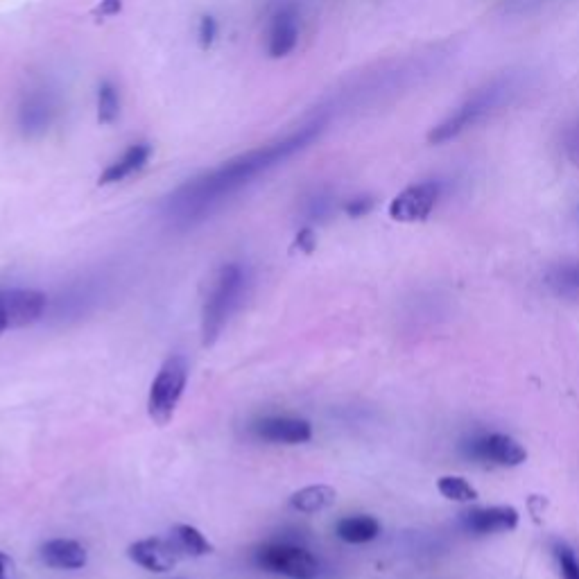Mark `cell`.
Masks as SVG:
<instances>
[{
	"mask_svg": "<svg viewBox=\"0 0 579 579\" xmlns=\"http://www.w3.org/2000/svg\"><path fill=\"white\" fill-rule=\"evenodd\" d=\"M322 129V120H315V123L301 127L299 132L292 136L283 138V141L247 152L243 157L227 161L224 166L206 172L204 177L188 181L175 195L168 197V218L184 224L202 220L215 206H220L224 200H229L231 195L240 193L245 186L252 184L256 177H261L265 170L279 166L281 161L290 159L292 154L306 150L308 145L322 134Z\"/></svg>",
	"mask_w": 579,
	"mask_h": 579,
	"instance_id": "1",
	"label": "cell"
},
{
	"mask_svg": "<svg viewBox=\"0 0 579 579\" xmlns=\"http://www.w3.org/2000/svg\"><path fill=\"white\" fill-rule=\"evenodd\" d=\"M516 93V82L512 77H498V80L489 82L482 89L473 91L460 107H457L451 116H446L442 123L435 125L428 134V143L432 145H444L453 141L466 129L485 123L500 111V107L509 105L512 95Z\"/></svg>",
	"mask_w": 579,
	"mask_h": 579,
	"instance_id": "2",
	"label": "cell"
},
{
	"mask_svg": "<svg viewBox=\"0 0 579 579\" xmlns=\"http://www.w3.org/2000/svg\"><path fill=\"white\" fill-rule=\"evenodd\" d=\"M245 285V272L238 263H229L220 267V272L215 274L213 285L206 295L204 308H202V340L204 347L218 340L224 324H227L233 308L238 306V297L243 292Z\"/></svg>",
	"mask_w": 579,
	"mask_h": 579,
	"instance_id": "3",
	"label": "cell"
},
{
	"mask_svg": "<svg viewBox=\"0 0 579 579\" xmlns=\"http://www.w3.org/2000/svg\"><path fill=\"white\" fill-rule=\"evenodd\" d=\"M188 383V360L184 356H170L163 362L157 378L152 380L148 412L157 426H166L175 417L177 405Z\"/></svg>",
	"mask_w": 579,
	"mask_h": 579,
	"instance_id": "4",
	"label": "cell"
},
{
	"mask_svg": "<svg viewBox=\"0 0 579 579\" xmlns=\"http://www.w3.org/2000/svg\"><path fill=\"white\" fill-rule=\"evenodd\" d=\"M254 561L267 573L290 579H315L319 575V561L306 548L290 541H276L258 548Z\"/></svg>",
	"mask_w": 579,
	"mask_h": 579,
	"instance_id": "5",
	"label": "cell"
},
{
	"mask_svg": "<svg viewBox=\"0 0 579 579\" xmlns=\"http://www.w3.org/2000/svg\"><path fill=\"white\" fill-rule=\"evenodd\" d=\"M442 195V184L439 181H421V184L408 186L392 200L390 218L396 222H423L435 209Z\"/></svg>",
	"mask_w": 579,
	"mask_h": 579,
	"instance_id": "6",
	"label": "cell"
},
{
	"mask_svg": "<svg viewBox=\"0 0 579 579\" xmlns=\"http://www.w3.org/2000/svg\"><path fill=\"white\" fill-rule=\"evenodd\" d=\"M57 102L48 89H32L23 95L16 109V125L28 138H37L48 132L55 123Z\"/></svg>",
	"mask_w": 579,
	"mask_h": 579,
	"instance_id": "7",
	"label": "cell"
},
{
	"mask_svg": "<svg viewBox=\"0 0 579 579\" xmlns=\"http://www.w3.org/2000/svg\"><path fill=\"white\" fill-rule=\"evenodd\" d=\"M48 306V297L39 290H0V319L10 328L34 324Z\"/></svg>",
	"mask_w": 579,
	"mask_h": 579,
	"instance_id": "8",
	"label": "cell"
},
{
	"mask_svg": "<svg viewBox=\"0 0 579 579\" xmlns=\"http://www.w3.org/2000/svg\"><path fill=\"white\" fill-rule=\"evenodd\" d=\"M301 34L299 12L295 5H281L270 16L267 25V55L272 59H283L290 53H295Z\"/></svg>",
	"mask_w": 579,
	"mask_h": 579,
	"instance_id": "9",
	"label": "cell"
},
{
	"mask_svg": "<svg viewBox=\"0 0 579 579\" xmlns=\"http://www.w3.org/2000/svg\"><path fill=\"white\" fill-rule=\"evenodd\" d=\"M471 455L480 462H491L498 466H518L527 460V451L516 442V439L500 435H485L480 439H475L471 444Z\"/></svg>",
	"mask_w": 579,
	"mask_h": 579,
	"instance_id": "10",
	"label": "cell"
},
{
	"mask_svg": "<svg viewBox=\"0 0 579 579\" xmlns=\"http://www.w3.org/2000/svg\"><path fill=\"white\" fill-rule=\"evenodd\" d=\"M129 559L134 561L145 570H152V573H168V570L175 568L179 564V552L172 546L170 539H143L136 541L127 550Z\"/></svg>",
	"mask_w": 579,
	"mask_h": 579,
	"instance_id": "11",
	"label": "cell"
},
{
	"mask_svg": "<svg viewBox=\"0 0 579 579\" xmlns=\"http://www.w3.org/2000/svg\"><path fill=\"white\" fill-rule=\"evenodd\" d=\"M254 435L272 444H304L313 437V426L306 419L267 417L256 423Z\"/></svg>",
	"mask_w": 579,
	"mask_h": 579,
	"instance_id": "12",
	"label": "cell"
},
{
	"mask_svg": "<svg viewBox=\"0 0 579 579\" xmlns=\"http://www.w3.org/2000/svg\"><path fill=\"white\" fill-rule=\"evenodd\" d=\"M152 157V145L150 143H134L123 152V157L116 159L114 163H109L105 172L100 175V186H111V184H120V181L129 179L136 172H141Z\"/></svg>",
	"mask_w": 579,
	"mask_h": 579,
	"instance_id": "13",
	"label": "cell"
},
{
	"mask_svg": "<svg viewBox=\"0 0 579 579\" xmlns=\"http://www.w3.org/2000/svg\"><path fill=\"white\" fill-rule=\"evenodd\" d=\"M43 564L59 570H77L86 566V550L73 539H53L41 546Z\"/></svg>",
	"mask_w": 579,
	"mask_h": 579,
	"instance_id": "14",
	"label": "cell"
},
{
	"mask_svg": "<svg viewBox=\"0 0 579 579\" xmlns=\"http://www.w3.org/2000/svg\"><path fill=\"white\" fill-rule=\"evenodd\" d=\"M518 525V512L514 507H487L466 514V527L475 534L509 532Z\"/></svg>",
	"mask_w": 579,
	"mask_h": 579,
	"instance_id": "15",
	"label": "cell"
},
{
	"mask_svg": "<svg viewBox=\"0 0 579 579\" xmlns=\"http://www.w3.org/2000/svg\"><path fill=\"white\" fill-rule=\"evenodd\" d=\"M168 539L179 552V557H206L213 552L211 543L193 525H175Z\"/></svg>",
	"mask_w": 579,
	"mask_h": 579,
	"instance_id": "16",
	"label": "cell"
},
{
	"mask_svg": "<svg viewBox=\"0 0 579 579\" xmlns=\"http://www.w3.org/2000/svg\"><path fill=\"white\" fill-rule=\"evenodd\" d=\"M335 498H337V491L333 487L313 485V487L299 489L297 494L290 498V505L301 514H317L335 505Z\"/></svg>",
	"mask_w": 579,
	"mask_h": 579,
	"instance_id": "17",
	"label": "cell"
},
{
	"mask_svg": "<svg viewBox=\"0 0 579 579\" xmlns=\"http://www.w3.org/2000/svg\"><path fill=\"white\" fill-rule=\"evenodd\" d=\"M380 534V523L374 516H347L337 523V537L347 543H369Z\"/></svg>",
	"mask_w": 579,
	"mask_h": 579,
	"instance_id": "18",
	"label": "cell"
},
{
	"mask_svg": "<svg viewBox=\"0 0 579 579\" xmlns=\"http://www.w3.org/2000/svg\"><path fill=\"white\" fill-rule=\"evenodd\" d=\"M95 109H98V123L100 125H116L120 118V91L114 82L102 80L98 86V98H95Z\"/></svg>",
	"mask_w": 579,
	"mask_h": 579,
	"instance_id": "19",
	"label": "cell"
},
{
	"mask_svg": "<svg viewBox=\"0 0 579 579\" xmlns=\"http://www.w3.org/2000/svg\"><path fill=\"white\" fill-rule=\"evenodd\" d=\"M437 489L444 498L455 500V503H473V500H478V491L460 475H444V478H439Z\"/></svg>",
	"mask_w": 579,
	"mask_h": 579,
	"instance_id": "20",
	"label": "cell"
},
{
	"mask_svg": "<svg viewBox=\"0 0 579 579\" xmlns=\"http://www.w3.org/2000/svg\"><path fill=\"white\" fill-rule=\"evenodd\" d=\"M550 285L559 295L579 297V263L557 267V270L550 274Z\"/></svg>",
	"mask_w": 579,
	"mask_h": 579,
	"instance_id": "21",
	"label": "cell"
},
{
	"mask_svg": "<svg viewBox=\"0 0 579 579\" xmlns=\"http://www.w3.org/2000/svg\"><path fill=\"white\" fill-rule=\"evenodd\" d=\"M555 555L559 561L561 579H579V559L573 548H568L566 543H555Z\"/></svg>",
	"mask_w": 579,
	"mask_h": 579,
	"instance_id": "22",
	"label": "cell"
},
{
	"mask_svg": "<svg viewBox=\"0 0 579 579\" xmlns=\"http://www.w3.org/2000/svg\"><path fill=\"white\" fill-rule=\"evenodd\" d=\"M218 32H220L218 19H215V16H211V14H204L200 19V25H197V41H200V46L204 50H209V48H213L215 39H218Z\"/></svg>",
	"mask_w": 579,
	"mask_h": 579,
	"instance_id": "23",
	"label": "cell"
},
{
	"mask_svg": "<svg viewBox=\"0 0 579 579\" xmlns=\"http://www.w3.org/2000/svg\"><path fill=\"white\" fill-rule=\"evenodd\" d=\"M564 152L575 166H579V120L564 132Z\"/></svg>",
	"mask_w": 579,
	"mask_h": 579,
	"instance_id": "24",
	"label": "cell"
},
{
	"mask_svg": "<svg viewBox=\"0 0 579 579\" xmlns=\"http://www.w3.org/2000/svg\"><path fill=\"white\" fill-rule=\"evenodd\" d=\"M371 209H374V197L369 195H358L344 204V213L351 215V218H362V215H367Z\"/></svg>",
	"mask_w": 579,
	"mask_h": 579,
	"instance_id": "25",
	"label": "cell"
},
{
	"mask_svg": "<svg viewBox=\"0 0 579 579\" xmlns=\"http://www.w3.org/2000/svg\"><path fill=\"white\" fill-rule=\"evenodd\" d=\"M295 247L299 249V252H304V254H313L315 247H317L315 231L310 229V227L301 229V231L297 233V238H295Z\"/></svg>",
	"mask_w": 579,
	"mask_h": 579,
	"instance_id": "26",
	"label": "cell"
},
{
	"mask_svg": "<svg viewBox=\"0 0 579 579\" xmlns=\"http://www.w3.org/2000/svg\"><path fill=\"white\" fill-rule=\"evenodd\" d=\"M120 10H123V0H100V5L95 7V16L111 19V16H118Z\"/></svg>",
	"mask_w": 579,
	"mask_h": 579,
	"instance_id": "27",
	"label": "cell"
},
{
	"mask_svg": "<svg viewBox=\"0 0 579 579\" xmlns=\"http://www.w3.org/2000/svg\"><path fill=\"white\" fill-rule=\"evenodd\" d=\"M0 579H21L19 568H16L14 559L7 557L5 552H0Z\"/></svg>",
	"mask_w": 579,
	"mask_h": 579,
	"instance_id": "28",
	"label": "cell"
},
{
	"mask_svg": "<svg viewBox=\"0 0 579 579\" xmlns=\"http://www.w3.org/2000/svg\"><path fill=\"white\" fill-rule=\"evenodd\" d=\"M7 328H10V326H7V322H5V319H0V333H5V331H7Z\"/></svg>",
	"mask_w": 579,
	"mask_h": 579,
	"instance_id": "29",
	"label": "cell"
}]
</instances>
